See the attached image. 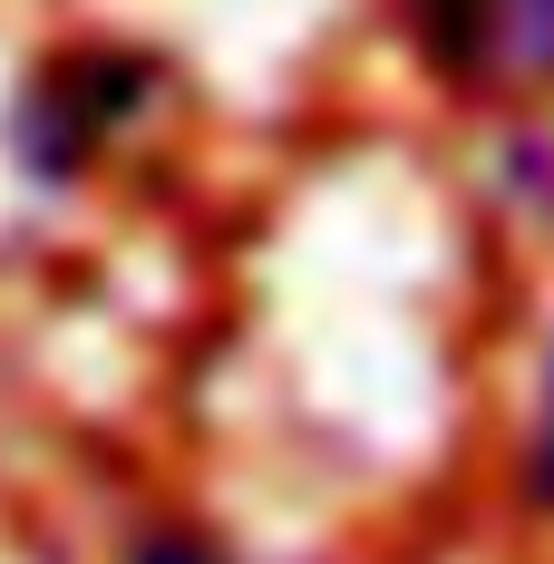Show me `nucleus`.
<instances>
[{
    "instance_id": "f257e3e1",
    "label": "nucleus",
    "mask_w": 554,
    "mask_h": 564,
    "mask_svg": "<svg viewBox=\"0 0 554 564\" xmlns=\"http://www.w3.org/2000/svg\"><path fill=\"white\" fill-rule=\"evenodd\" d=\"M419 50L438 68H487L497 58V0H419Z\"/></svg>"
},
{
    "instance_id": "f03ea898",
    "label": "nucleus",
    "mask_w": 554,
    "mask_h": 564,
    "mask_svg": "<svg viewBox=\"0 0 554 564\" xmlns=\"http://www.w3.org/2000/svg\"><path fill=\"white\" fill-rule=\"evenodd\" d=\"M497 58L554 68V0H497Z\"/></svg>"
},
{
    "instance_id": "7ed1b4c3",
    "label": "nucleus",
    "mask_w": 554,
    "mask_h": 564,
    "mask_svg": "<svg viewBox=\"0 0 554 564\" xmlns=\"http://www.w3.org/2000/svg\"><path fill=\"white\" fill-rule=\"evenodd\" d=\"M127 564H224V555L195 535H146V545H127Z\"/></svg>"
},
{
    "instance_id": "20e7f679",
    "label": "nucleus",
    "mask_w": 554,
    "mask_h": 564,
    "mask_svg": "<svg viewBox=\"0 0 554 564\" xmlns=\"http://www.w3.org/2000/svg\"><path fill=\"white\" fill-rule=\"evenodd\" d=\"M535 497H554V429H545V448H535Z\"/></svg>"
}]
</instances>
